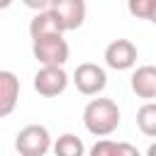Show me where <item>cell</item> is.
I'll use <instances>...</instances> for the list:
<instances>
[{"mask_svg": "<svg viewBox=\"0 0 156 156\" xmlns=\"http://www.w3.org/2000/svg\"><path fill=\"white\" fill-rule=\"evenodd\" d=\"M115 149H117V141L100 139V141H95V144H93L90 156H115Z\"/></svg>", "mask_w": 156, "mask_h": 156, "instance_id": "cell-14", "label": "cell"}, {"mask_svg": "<svg viewBox=\"0 0 156 156\" xmlns=\"http://www.w3.org/2000/svg\"><path fill=\"white\" fill-rule=\"evenodd\" d=\"M15 0H0V10H5V7H10Z\"/></svg>", "mask_w": 156, "mask_h": 156, "instance_id": "cell-19", "label": "cell"}, {"mask_svg": "<svg viewBox=\"0 0 156 156\" xmlns=\"http://www.w3.org/2000/svg\"><path fill=\"white\" fill-rule=\"evenodd\" d=\"M136 127L146 136H156V102H146L136 112Z\"/></svg>", "mask_w": 156, "mask_h": 156, "instance_id": "cell-12", "label": "cell"}, {"mask_svg": "<svg viewBox=\"0 0 156 156\" xmlns=\"http://www.w3.org/2000/svg\"><path fill=\"white\" fill-rule=\"evenodd\" d=\"M105 63L115 71H127L136 63V46L129 39H115L105 49Z\"/></svg>", "mask_w": 156, "mask_h": 156, "instance_id": "cell-7", "label": "cell"}, {"mask_svg": "<svg viewBox=\"0 0 156 156\" xmlns=\"http://www.w3.org/2000/svg\"><path fill=\"white\" fill-rule=\"evenodd\" d=\"M146 156H156V141H154V144L146 149Z\"/></svg>", "mask_w": 156, "mask_h": 156, "instance_id": "cell-18", "label": "cell"}, {"mask_svg": "<svg viewBox=\"0 0 156 156\" xmlns=\"http://www.w3.org/2000/svg\"><path fill=\"white\" fill-rule=\"evenodd\" d=\"M73 83H76L78 93H83V95H98V93H102L105 85H107V73H105V68H100L98 63L85 61V63L76 66V71H73Z\"/></svg>", "mask_w": 156, "mask_h": 156, "instance_id": "cell-4", "label": "cell"}, {"mask_svg": "<svg viewBox=\"0 0 156 156\" xmlns=\"http://www.w3.org/2000/svg\"><path fill=\"white\" fill-rule=\"evenodd\" d=\"M151 5H154V0H127L129 12H132L134 17H139V20H149Z\"/></svg>", "mask_w": 156, "mask_h": 156, "instance_id": "cell-13", "label": "cell"}, {"mask_svg": "<svg viewBox=\"0 0 156 156\" xmlns=\"http://www.w3.org/2000/svg\"><path fill=\"white\" fill-rule=\"evenodd\" d=\"M83 124L95 136H107L119 127V107L110 98H95L83 110Z\"/></svg>", "mask_w": 156, "mask_h": 156, "instance_id": "cell-1", "label": "cell"}, {"mask_svg": "<svg viewBox=\"0 0 156 156\" xmlns=\"http://www.w3.org/2000/svg\"><path fill=\"white\" fill-rule=\"evenodd\" d=\"M32 54L41 66H63L68 61V41L63 34H46L32 39Z\"/></svg>", "mask_w": 156, "mask_h": 156, "instance_id": "cell-2", "label": "cell"}, {"mask_svg": "<svg viewBox=\"0 0 156 156\" xmlns=\"http://www.w3.org/2000/svg\"><path fill=\"white\" fill-rule=\"evenodd\" d=\"M29 10H37V12H41V10H49L51 7V0H22Z\"/></svg>", "mask_w": 156, "mask_h": 156, "instance_id": "cell-16", "label": "cell"}, {"mask_svg": "<svg viewBox=\"0 0 156 156\" xmlns=\"http://www.w3.org/2000/svg\"><path fill=\"white\" fill-rule=\"evenodd\" d=\"M149 22H154V24H156V0H154V5H151V12H149Z\"/></svg>", "mask_w": 156, "mask_h": 156, "instance_id": "cell-17", "label": "cell"}, {"mask_svg": "<svg viewBox=\"0 0 156 156\" xmlns=\"http://www.w3.org/2000/svg\"><path fill=\"white\" fill-rule=\"evenodd\" d=\"M54 154L56 156H83L85 146H83V141L76 134H61L54 141Z\"/></svg>", "mask_w": 156, "mask_h": 156, "instance_id": "cell-11", "label": "cell"}, {"mask_svg": "<svg viewBox=\"0 0 156 156\" xmlns=\"http://www.w3.org/2000/svg\"><path fill=\"white\" fill-rule=\"evenodd\" d=\"M29 34H32V39H37V37H46V34H63V29L51 10H41L29 22Z\"/></svg>", "mask_w": 156, "mask_h": 156, "instance_id": "cell-10", "label": "cell"}, {"mask_svg": "<svg viewBox=\"0 0 156 156\" xmlns=\"http://www.w3.org/2000/svg\"><path fill=\"white\" fill-rule=\"evenodd\" d=\"M68 76L61 66H41L34 76V90L44 98H56L66 90Z\"/></svg>", "mask_w": 156, "mask_h": 156, "instance_id": "cell-5", "label": "cell"}, {"mask_svg": "<svg viewBox=\"0 0 156 156\" xmlns=\"http://www.w3.org/2000/svg\"><path fill=\"white\" fill-rule=\"evenodd\" d=\"M49 10L54 12L63 32L78 29L85 20V0H51Z\"/></svg>", "mask_w": 156, "mask_h": 156, "instance_id": "cell-6", "label": "cell"}, {"mask_svg": "<svg viewBox=\"0 0 156 156\" xmlns=\"http://www.w3.org/2000/svg\"><path fill=\"white\" fill-rule=\"evenodd\" d=\"M132 90L144 100L156 98V66H139L132 73Z\"/></svg>", "mask_w": 156, "mask_h": 156, "instance_id": "cell-9", "label": "cell"}, {"mask_svg": "<svg viewBox=\"0 0 156 156\" xmlns=\"http://www.w3.org/2000/svg\"><path fill=\"white\" fill-rule=\"evenodd\" d=\"M15 149L20 156H44L51 149V136L49 129L41 124H27L24 129L17 132Z\"/></svg>", "mask_w": 156, "mask_h": 156, "instance_id": "cell-3", "label": "cell"}, {"mask_svg": "<svg viewBox=\"0 0 156 156\" xmlns=\"http://www.w3.org/2000/svg\"><path fill=\"white\" fill-rule=\"evenodd\" d=\"M20 100V78L12 71H0V119L12 115Z\"/></svg>", "mask_w": 156, "mask_h": 156, "instance_id": "cell-8", "label": "cell"}, {"mask_svg": "<svg viewBox=\"0 0 156 156\" xmlns=\"http://www.w3.org/2000/svg\"><path fill=\"white\" fill-rule=\"evenodd\" d=\"M115 156H141L139 149L129 141H117V149H115Z\"/></svg>", "mask_w": 156, "mask_h": 156, "instance_id": "cell-15", "label": "cell"}]
</instances>
